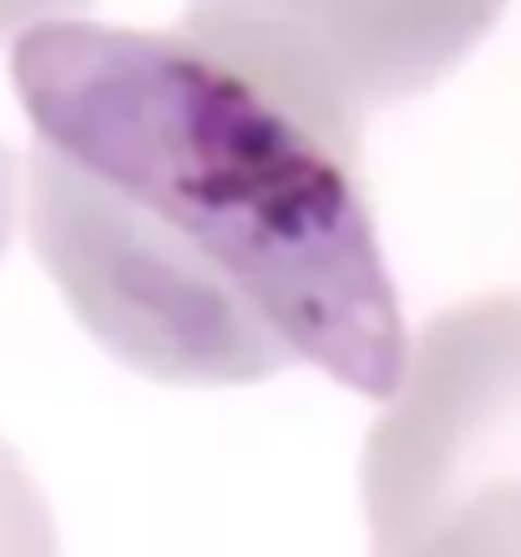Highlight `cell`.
I'll use <instances>...</instances> for the list:
<instances>
[{
    "label": "cell",
    "mask_w": 521,
    "mask_h": 557,
    "mask_svg": "<svg viewBox=\"0 0 521 557\" xmlns=\"http://www.w3.org/2000/svg\"><path fill=\"white\" fill-rule=\"evenodd\" d=\"M30 249L82 330L162 385L314 366L385 400L406 314L360 133L183 21L15 36Z\"/></svg>",
    "instance_id": "6da1fadb"
},
{
    "label": "cell",
    "mask_w": 521,
    "mask_h": 557,
    "mask_svg": "<svg viewBox=\"0 0 521 557\" xmlns=\"http://www.w3.org/2000/svg\"><path fill=\"white\" fill-rule=\"evenodd\" d=\"M370 557H521V289L420 324L360 456Z\"/></svg>",
    "instance_id": "7a4b0ae2"
},
{
    "label": "cell",
    "mask_w": 521,
    "mask_h": 557,
    "mask_svg": "<svg viewBox=\"0 0 521 557\" xmlns=\"http://www.w3.org/2000/svg\"><path fill=\"white\" fill-rule=\"evenodd\" d=\"M511 0H188L183 26L360 133L435 87Z\"/></svg>",
    "instance_id": "3957f363"
},
{
    "label": "cell",
    "mask_w": 521,
    "mask_h": 557,
    "mask_svg": "<svg viewBox=\"0 0 521 557\" xmlns=\"http://www.w3.org/2000/svg\"><path fill=\"white\" fill-rule=\"evenodd\" d=\"M0 557H61L51 502L5 436H0Z\"/></svg>",
    "instance_id": "277c9868"
},
{
    "label": "cell",
    "mask_w": 521,
    "mask_h": 557,
    "mask_svg": "<svg viewBox=\"0 0 521 557\" xmlns=\"http://www.w3.org/2000/svg\"><path fill=\"white\" fill-rule=\"evenodd\" d=\"M82 5H91V0H0V41H11V36L41 26V21H61Z\"/></svg>",
    "instance_id": "5b68a950"
},
{
    "label": "cell",
    "mask_w": 521,
    "mask_h": 557,
    "mask_svg": "<svg viewBox=\"0 0 521 557\" xmlns=\"http://www.w3.org/2000/svg\"><path fill=\"white\" fill-rule=\"evenodd\" d=\"M11 219H15V162L11 147L0 143V253L11 244Z\"/></svg>",
    "instance_id": "8992f818"
}]
</instances>
